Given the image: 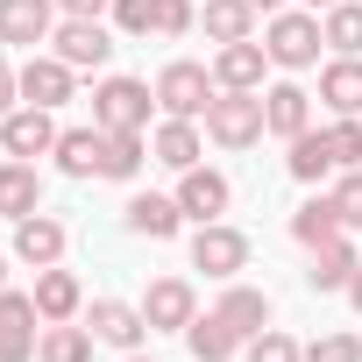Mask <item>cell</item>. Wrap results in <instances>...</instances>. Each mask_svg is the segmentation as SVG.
I'll return each mask as SVG.
<instances>
[{
  "mask_svg": "<svg viewBox=\"0 0 362 362\" xmlns=\"http://www.w3.org/2000/svg\"><path fill=\"white\" fill-rule=\"evenodd\" d=\"M263 50L277 71H313L327 50V29L313 8H277V15H263Z\"/></svg>",
  "mask_w": 362,
  "mask_h": 362,
  "instance_id": "obj_1",
  "label": "cell"
},
{
  "mask_svg": "<svg viewBox=\"0 0 362 362\" xmlns=\"http://www.w3.org/2000/svg\"><path fill=\"white\" fill-rule=\"evenodd\" d=\"M214 64H192V57H170L156 71V114H177V121H206L214 107Z\"/></svg>",
  "mask_w": 362,
  "mask_h": 362,
  "instance_id": "obj_2",
  "label": "cell"
},
{
  "mask_svg": "<svg viewBox=\"0 0 362 362\" xmlns=\"http://www.w3.org/2000/svg\"><path fill=\"white\" fill-rule=\"evenodd\" d=\"M149 107H156V86H142V78H100L93 86V121L107 128V135H142L149 128Z\"/></svg>",
  "mask_w": 362,
  "mask_h": 362,
  "instance_id": "obj_3",
  "label": "cell"
},
{
  "mask_svg": "<svg viewBox=\"0 0 362 362\" xmlns=\"http://www.w3.org/2000/svg\"><path fill=\"white\" fill-rule=\"evenodd\" d=\"M270 135V121H263V93H214V107H206V142H221V149H249V142H263Z\"/></svg>",
  "mask_w": 362,
  "mask_h": 362,
  "instance_id": "obj_4",
  "label": "cell"
},
{
  "mask_svg": "<svg viewBox=\"0 0 362 362\" xmlns=\"http://www.w3.org/2000/svg\"><path fill=\"white\" fill-rule=\"evenodd\" d=\"M50 50L71 64V71H100L121 43H114V29L100 22V15H57V36H50Z\"/></svg>",
  "mask_w": 362,
  "mask_h": 362,
  "instance_id": "obj_5",
  "label": "cell"
},
{
  "mask_svg": "<svg viewBox=\"0 0 362 362\" xmlns=\"http://www.w3.org/2000/svg\"><path fill=\"white\" fill-rule=\"evenodd\" d=\"M192 270H206L214 284H235V277L249 270V235H242V228H228V221L192 228Z\"/></svg>",
  "mask_w": 362,
  "mask_h": 362,
  "instance_id": "obj_6",
  "label": "cell"
},
{
  "mask_svg": "<svg viewBox=\"0 0 362 362\" xmlns=\"http://www.w3.org/2000/svg\"><path fill=\"white\" fill-rule=\"evenodd\" d=\"M36 348H43L36 291H0V362H36Z\"/></svg>",
  "mask_w": 362,
  "mask_h": 362,
  "instance_id": "obj_7",
  "label": "cell"
},
{
  "mask_svg": "<svg viewBox=\"0 0 362 362\" xmlns=\"http://www.w3.org/2000/svg\"><path fill=\"white\" fill-rule=\"evenodd\" d=\"M177 206H185L192 228H206V221H221L235 206V185H228L214 163H192V170H177Z\"/></svg>",
  "mask_w": 362,
  "mask_h": 362,
  "instance_id": "obj_8",
  "label": "cell"
},
{
  "mask_svg": "<svg viewBox=\"0 0 362 362\" xmlns=\"http://www.w3.org/2000/svg\"><path fill=\"white\" fill-rule=\"evenodd\" d=\"M57 36V0H0V43L8 50H43Z\"/></svg>",
  "mask_w": 362,
  "mask_h": 362,
  "instance_id": "obj_9",
  "label": "cell"
},
{
  "mask_svg": "<svg viewBox=\"0 0 362 362\" xmlns=\"http://www.w3.org/2000/svg\"><path fill=\"white\" fill-rule=\"evenodd\" d=\"M57 114L50 107H15L8 121H0V149H8V156H22V163H36V156H50L57 149Z\"/></svg>",
  "mask_w": 362,
  "mask_h": 362,
  "instance_id": "obj_10",
  "label": "cell"
},
{
  "mask_svg": "<svg viewBox=\"0 0 362 362\" xmlns=\"http://www.w3.org/2000/svg\"><path fill=\"white\" fill-rule=\"evenodd\" d=\"M71 86H78V71L57 57V50H29V64H22V107H64L71 100Z\"/></svg>",
  "mask_w": 362,
  "mask_h": 362,
  "instance_id": "obj_11",
  "label": "cell"
},
{
  "mask_svg": "<svg viewBox=\"0 0 362 362\" xmlns=\"http://www.w3.org/2000/svg\"><path fill=\"white\" fill-rule=\"evenodd\" d=\"M86 327H93V341H107V348H121V355H135V348L149 341V320H142V305H128V298H93V305H86Z\"/></svg>",
  "mask_w": 362,
  "mask_h": 362,
  "instance_id": "obj_12",
  "label": "cell"
},
{
  "mask_svg": "<svg viewBox=\"0 0 362 362\" xmlns=\"http://www.w3.org/2000/svg\"><path fill=\"white\" fill-rule=\"evenodd\" d=\"M142 320H149V334H185V327L199 320L192 284H185V277H156V284L142 291Z\"/></svg>",
  "mask_w": 362,
  "mask_h": 362,
  "instance_id": "obj_13",
  "label": "cell"
},
{
  "mask_svg": "<svg viewBox=\"0 0 362 362\" xmlns=\"http://www.w3.org/2000/svg\"><path fill=\"white\" fill-rule=\"evenodd\" d=\"M263 71H270V50H263L256 36L214 50V86H221V93H263Z\"/></svg>",
  "mask_w": 362,
  "mask_h": 362,
  "instance_id": "obj_14",
  "label": "cell"
},
{
  "mask_svg": "<svg viewBox=\"0 0 362 362\" xmlns=\"http://www.w3.org/2000/svg\"><path fill=\"white\" fill-rule=\"evenodd\" d=\"M149 156H156L163 170H192V163H206V135H199V121L163 114V121L149 128Z\"/></svg>",
  "mask_w": 362,
  "mask_h": 362,
  "instance_id": "obj_15",
  "label": "cell"
},
{
  "mask_svg": "<svg viewBox=\"0 0 362 362\" xmlns=\"http://www.w3.org/2000/svg\"><path fill=\"white\" fill-rule=\"evenodd\" d=\"M121 221H128V235H142V242H170L177 228H185V206H177V192H135V199L121 206Z\"/></svg>",
  "mask_w": 362,
  "mask_h": 362,
  "instance_id": "obj_16",
  "label": "cell"
},
{
  "mask_svg": "<svg viewBox=\"0 0 362 362\" xmlns=\"http://www.w3.org/2000/svg\"><path fill=\"white\" fill-rule=\"evenodd\" d=\"M64 221L57 214H29V221H15V263H29V270H50V263H64Z\"/></svg>",
  "mask_w": 362,
  "mask_h": 362,
  "instance_id": "obj_17",
  "label": "cell"
},
{
  "mask_svg": "<svg viewBox=\"0 0 362 362\" xmlns=\"http://www.w3.org/2000/svg\"><path fill=\"white\" fill-rule=\"evenodd\" d=\"M263 121H270V135H305L313 128V93L298 86V78H277V86H263Z\"/></svg>",
  "mask_w": 362,
  "mask_h": 362,
  "instance_id": "obj_18",
  "label": "cell"
},
{
  "mask_svg": "<svg viewBox=\"0 0 362 362\" xmlns=\"http://www.w3.org/2000/svg\"><path fill=\"white\" fill-rule=\"evenodd\" d=\"M29 214H43V170L8 156L0 163V221H29Z\"/></svg>",
  "mask_w": 362,
  "mask_h": 362,
  "instance_id": "obj_19",
  "label": "cell"
},
{
  "mask_svg": "<svg viewBox=\"0 0 362 362\" xmlns=\"http://www.w3.org/2000/svg\"><path fill=\"white\" fill-rule=\"evenodd\" d=\"M50 156H57V170H64V177H100V163H107V128H100V121L64 128Z\"/></svg>",
  "mask_w": 362,
  "mask_h": 362,
  "instance_id": "obj_20",
  "label": "cell"
},
{
  "mask_svg": "<svg viewBox=\"0 0 362 362\" xmlns=\"http://www.w3.org/2000/svg\"><path fill=\"white\" fill-rule=\"evenodd\" d=\"M355 270H362V242L334 235V242H320V249H313L305 284H313V291H348V277H355Z\"/></svg>",
  "mask_w": 362,
  "mask_h": 362,
  "instance_id": "obj_21",
  "label": "cell"
},
{
  "mask_svg": "<svg viewBox=\"0 0 362 362\" xmlns=\"http://www.w3.org/2000/svg\"><path fill=\"white\" fill-rule=\"evenodd\" d=\"M36 313H43V327H50V320H78V313H86V284H78L64 263L36 270Z\"/></svg>",
  "mask_w": 362,
  "mask_h": 362,
  "instance_id": "obj_22",
  "label": "cell"
},
{
  "mask_svg": "<svg viewBox=\"0 0 362 362\" xmlns=\"http://www.w3.org/2000/svg\"><path fill=\"white\" fill-rule=\"evenodd\" d=\"M284 149H291V156H284V170L298 177V185H320V177H334V170H341V163H334V135H327V128H305V135H291Z\"/></svg>",
  "mask_w": 362,
  "mask_h": 362,
  "instance_id": "obj_23",
  "label": "cell"
},
{
  "mask_svg": "<svg viewBox=\"0 0 362 362\" xmlns=\"http://www.w3.org/2000/svg\"><path fill=\"white\" fill-rule=\"evenodd\" d=\"M214 313H221V320H228V327H235V334H242V341H256V334H263V327H270V298H263V291H256V284H228V291H221V305H214Z\"/></svg>",
  "mask_w": 362,
  "mask_h": 362,
  "instance_id": "obj_24",
  "label": "cell"
},
{
  "mask_svg": "<svg viewBox=\"0 0 362 362\" xmlns=\"http://www.w3.org/2000/svg\"><path fill=\"white\" fill-rule=\"evenodd\" d=\"M320 100H327V114H362V57L320 64Z\"/></svg>",
  "mask_w": 362,
  "mask_h": 362,
  "instance_id": "obj_25",
  "label": "cell"
},
{
  "mask_svg": "<svg viewBox=\"0 0 362 362\" xmlns=\"http://www.w3.org/2000/svg\"><path fill=\"white\" fill-rule=\"evenodd\" d=\"M185 348H192V362H235V355H242V334H235L221 313H206V320L185 327Z\"/></svg>",
  "mask_w": 362,
  "mask_h": 362,
  "instance_id": "obj_26",
  "label": "cell"
},
{
  "mask_svg": "<svg viewBox=\"0 0 362 362\" xmlns=\"http://www.w3.org/2000/svg\"><path fill=\"white\" fill-rule=\"evenodd\" d=\"M256 0H206V43H249L256 36Z\"/></svg>",
  "mask_w": 362,
  "mask_h": 362,
  "instance_id": "obj_27",
  "label": "cell"
},
{
  "mask_svg": "<svg viewBox=\"0 0 362 362\" xmlns=\"http://www.w3.org/2000/svg\"><path fill=\"white\" fill-rule=\"evenodd\" d=\"M334 235H348V228H341V214H334V192H313V199L291 214V242L320 249V242H334Z\"/></svg>",
  "mask_w": 362,
  "mask_h": 362,
  "instance_id": "obj_28",
  "label": "cell"
},
{
  "mask_svg": "<svg viewBox=\"0 0 362 362\" xmlns=\"http://www.w3.org/2000/svg\"><path fill=\"white\" fill-rule=\"evenodd\" d=\"M36 362H93V327H78V320H50Z\"/></svg>",
  "mask_w": 362,
  "mask_h": 362,
  "instance_id": "obj_29",
  "label": "cell"
},
{
  "mask_svg": "<svg viewBox=\"0 0 362 362\" xmlns=\"http://www.w3.org/2000/svg\"><path fill=\"white\" fill-rule=\"evenodd\" d=\"M320 29H327L334 57H362V0H334V8L320 15Z\"/></svg>",
  "mask_w": 362,
  "mask_h": 362,
  "instance_id": "obj_30",
  "label": "cell"
},
{
  "mask_svg": "<svg viewBox=\"0 0 362 362\" xmlns=\"http://www.w3.org/2000/svg\"><path fill=\"white\" fill-rule=\"evenodd\" d=\"M142 163H149V142H142V135H107V163H100V177L128 185V177H142Z\"/></svg>",
  "mask_w": 362,
  "mask_h": 362,
  "instance_id": "obj_31",
  "label": "cell"
},
{
  "mask_svg": "<svg viewBox=\"0 0 362 362\" xmlns=\"http://www.w3.org/2000/svg\"><path fill=\"white\" fill-rule=\"evenodd\" d=\"M242 362H305V348H298L284 327H263L256 341H242Z\"/></svg>",
  "mask_w": 362,
  "mask_h": 362,
  "instance_id": "obj_32",
  "label": "cell"
},
{
  "mask_svg": "<svg viewBox=\"0 0 362 362\" xmlns=\"http://www.w3.org/2000/svg\"><path fill=\"white\" fill-rule=\"evenodd\" d=\"M334 163L341 170H362V114H334Z\"/></svg>",
  "mask_w": 362,
  "mask_h": 362,
  "instance_id": "obj_33",
  "label": "cell"
},
{
  "mask_svg": "<svg viewBox=\"0 0 362 362\" xmlns=\"http://www.w3.org/2000/svg\"><path fill=\"white\" fill-rule=\"evenodd\" d=\"M114 36H156V0H114Z\"/></svg>",
  "mask_w": 362,
  "mask_h": 362,
  "instance_id": "obj_34",
  "label": "cell"
},
{
  "mask_svg": "<svg viewBox=\"0 0 362 362\" xmlns=\"http://www.w3.org/2000/svg\"><path fill=\"white\" fill-rule=\"evenodd\" d=\"M305 362H362V334H320V341H305Z\"/></svg>",
  "mask_w": 362,
  "mask_h": 362,
  "instance_id": "obj_35",
  "label": "cell"
},
{
  "mask_svg": "<svg viewBox=\"0 0 362 362\" xmlns=\"http://www.w3.org/2000/svg\"><path fill=\"white\" fill-rule=\"evenodd\" d=\"M334 214H341V228L362 235V170H341L334 177Z\"/></svg>",
  "mask_w": 362,
  "mask_h": 362,
  "instance_id": "obj_36",
  "label": "cell"
},
{
  "mask_svg": "<svg viewBox=\"0 0 362 362\" xmlns=\"http://www.w3.org/2000/svg\"><path fill=\"white\" fill-rule=\"evenodd\" d=\"M199 15H192V0H156V36H185Z\"/></svg>",
  "mask_w": 362,
  "mask_h": 362,
  "instance_id": "obj_37",
  "label": "cell"
},
{
  "mask_svg": "<svg viewBox=\"0 0 362 362\" xmlns=\"http://www.w3.org/2000/svg\"><path fill=\"white\" fill-rule=\"evenodd\" d=\"M22 107V64H8V57H0V121H8Z\"/></svg>",
  "mask_w": 362,
  "mask_h": 362,
  "instance_id": "obj_38",
  "label": "cell"
},
{
  "mask_svg": "<svg viewBox=\"0 0 362 362\" xmlns=\"http://www.w3.org/2000/svg\"><path fill=\"white\" fill-rule=\"evenodd\" d=\"M114 0H57V15H107Z\"/></svg>",
  "mask_w": 362,
  "mask_h": 362,
  "instance_id": "obj_39",
  "label": "cell"
},
{
  "mask_svg": "<svg viewBox=\"0 0 362 362\" xmlns=\"http://www.w3.org/2000/svg\"><path fill=\"white\" fill-rule=\"evenodd\" d=\"M348 305H355V313H362V270H355V277H348Z\"/></svg>",
  "mask_w": 362,
  "mask_h": 362,
  "instance_id": "obj_40",
  "label": "cell"
},
{
  "mask_svg": "<svg viewBox=\"0 0 362 362\" xmlns=\"http://www.w3.org/2000/svg\"><path fill=\"white\" fill-rule=\"evenodd\" d=\"M305 8H313V15H327V8H334V0H305Z\"/></svg>",
  "mask_w": 362,
  "mask_h": 362,
  "instance_id": "obj_41",
  "label": "cell"
},
{
  "mask_svg": "<svg viewBox=\"0 0 362 362\" xmlns=\"http://www.w3.org/2000/svg\"><path fill=\"white\" fill-rule=\"evenodd\" d=\"M256 8H263V15H277V8H284V0H256Z\"/></svg>",
  "mask_w": 362,
  "mask_h": 362,
  "instance_id": "obj_42",
  "label": "cell"
},
{
  "mask_svg": "<svg viewBox=\"0 0 362 362\" xmlns=\"http://www.w3.org/2000/svg\"><path fill=\"white\" fill-rule=\"evenodd\" d=\"M0 291H8V256H0Z\"/></svg>",
  "mask_w": 362,
  "mask_h": 362,
  "instance_id": "obj_43",
  "label": "cell"
},
{
  "mask_svg": "<svg viewBox=\"0 0 362 362\" xmlns=\"http://www.w3.org/2000/svg\"><path fill=\"white\" fill-rule=\"evenodd\" d=\"M121 362H149V355H142V348H135V355H121Z\"/></svg>",
  "mask_w": 362,
  "mask_h": 362,
  "instance_id": "obj_44",
  "label": "cell"
}]
</instances>
